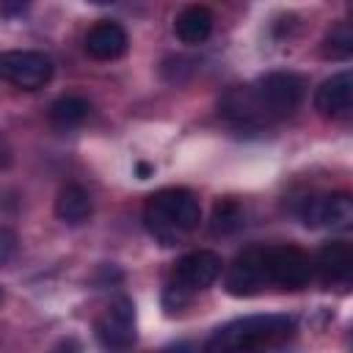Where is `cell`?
Masks as SVG:
<instances>
[{
    "instance_id": "cell-1",
    "label": "cell",
    "mask_w": 353,
    "mask_h": 353,
    "mask_svg": "<svg viewBox=\"0 0 353 353\" xmlns=\"http://www.w3.org/2000/svg\"><path fill=\"white\" fill-rule=\"evenodd\" d=\"M303 99V80L292 72H270L254 85L232 88L223 97V113L237 124H270L295 113Z\"/></svg>"
},
{
    "instance_id": "cell-2",
    "label": "cell",
    "mask_w": 353,
    "mask_h": 353,
    "mask_svg": "<svg viewBox=\"0 0 353 353\" xmlns=\"http://www.w3.org/2000/svg\"><path fill=\"white\" fill-rule=\"evenodd\" d=\"M292 334L295 320L287 314H248L212 331L201 353H265L284 345Z\"/></svg>"
},
{
    "instance_id": "cell-3",
    "label": "cell",
    "mask_w": 353,
    "mask_h": 353,
    "mask_svg": "<svg viewBox=\"0 0 353 353\" xmlns=\"http://www.w3.org/2000/svg\"><path fill=\"white\" fill-rule=\"evenodd\" d=\"M201 221V204L188 188H163L143 207V226L163 245L182 243Z\"/></svg>"
},
{
    "instance_id": "cell-4",
    "label": "cell",
    "mask_w": 353,
    "mask_h": 353,
    "mask_svg": "<svg viewBox=\"0 0 353 353\" xmlns=\"http://www.w3.org/2000/svg\"><path fill=\"white\" fill-rule=\"evenodd\" d=\"M94 334L105 350L124 353L135 345L138 331H135V303L127 295H119L110 301V306L102 309V314L94 323Z\"/></svg>"
},
{
    "instance_id": "cell-5",
    "label": "cell",
    "mask_w": 353,
    "mask_h": 353,
    "mask_svg": "<svg viewBox=\"0 0 353 353\" xmlns=\"http://www.w3.org/2000/svg\"><path fill=\"white\" fill-rule=\"evenodd\" d=\"M52 77V61L50 55L39 52V50H8L0 52V80L22 88V91H33V88H44Z\"/></svg>"
},
{
    "instance_id": "cell-6",
    "label": "cell",
    "mask_w": 353,
    "mask_h": 353,
    "mask_svg": "<svg viewBox=\"0 0 353 353\" xmlns=\"http://www.w3.org/2000/svg\"><path fill=\"white\" fill-rule=\"evenodd\" d=\"M312 259L298 245H270L265 248V276L268 284L298 290L312 279Z\"/></svg>"
},
{
    "instance_id": "cell-7",
    "label": "cell",
    "mask_w": 353,
    "mask_h": 353,
    "mask_svg": "<svg viewBox=\"0 0 353 353\" xmlns=\"http://www.w3.org/2000/svg\"><path fill=\"white\" fill-rule=\"evenodd\" d=\"M221 270H223V259L215 251L199 248V251H190V254H185V256L176 259L171 287L182 290L185 295H193L199 290L212 287L218 281Z\"/></svg>"
},
{
    "instance_id": "cell-8",
    "label": "cell",
    "mask_w": 353,
    "mask_h": 353,
    "mask_svg": "<svg viewBox=\"0 0 353 353\" xmlns=\"http://www.w3.org/2000/svg\"><path fill=\"white\" fill-rule=\"evenodd\" d=\"M298 218L309 229H347L353 221V201L347 193H323L303 199Z\"/></svg>"
},
{
    "instance_id": "cell-9",
    "label": "cell",
    "mask_w": 353,
    "mask_h": 353,
    "mask_svg": "<svg viewBox=\"0 0 353 353\" xmlns=\"http://www.w3.org/2000/svg\"><path fill=\"white\" fill-rule=\"evenodd\" d=\"M265 284V248H245L243 254H237L226 270V292L234 298H248L256 295Z\"/></svg>"
},
{
    "instance_id": "cell-10",
    "label": "cell",
    "mask_w": 353,
    "mask_h": 353,
    "mask_svg": "<svg viewBox=\"0 0 353 353\" xmlns=\"http://www.w3.org/2000/svg\"><path fill=\"white\" fill-rule=\"evenodd\" d=\"M314 110L323 119H347L353 110V77L350 72L331 74L314 91Z\"/></svg>"
},
{
    "instance_id": "cell-11",
    "label": "cell",
    "mask_w": 353,
    "mask_h": 353,
    "mask_svg": "<svg viewBox=\"0 0 353 353\" xmlns=\"http://www.w3.org/2000/svg\"><path fill=\"white\" fill-rule=\"evenodd\" d=\"M127 30L119 25V22H110V19H102L97 22L88 36H85V52L97 61H116L127 52Z\"/></svg>"
},
{
    "instance_id": "cell-12",
    "label": "cell",
    "mask_w": 353,
    "mask_h": 353,
    "mask_svg": "<svg viewBox=\"0 0 353 353\" xmlns=\"http://www.w3.org/2000/svg\"><path fill=\"white\" fill-rule=\"evenodd\" d=\"M215 17L207 6H185L174 19V33L182 44H201L210 39Z\"/></svg>"
},
{
    "instance_id": "cell-13",
    "label": "cell",
    "mask_w": 353,
    "mask_h": 353,
    "mask_svg": "<svg viewBox=\"0 0 353 353\" xmlns=\"http://www.w3.org/2000/svg\"><path fill=\"white\" fill-rule=\"evenodd\" d=\"M314 265L325 281H347L353 270V248L342 240H331L317 251Z\"/></svg>"
},
{
    "instance_id": "cell-14",
    "label": "cell",
    "mask_w": 353,
    "mask_h": 353,
    "mask_svg": "<svg viewBox=\"0 0 353 353\" xmlns=\"http://www.w3.org/2000/svg\"><path fill=\"white\" fill-rule=\"evenodd\" d=\"M94 212V204H91V196L85 188L80 185H63L55 196V215L69 223V226H80L91 218Z\"/></svg>"
},
{
    "instance_id": "cell-15",
    "label": "cell",
    "mask_w": 353,
    "mask_h": 353,
    "mask_svg": "<svg viewBox=\"0 0 353 353\" xmlns=\"http://www.w3.org/2000/svg\"><path fill=\"white\" fill-rule=\"evenodd\" d=\"M88 113H91L88 99H83L77 94H63L50 105V119L58 127H77L88 119Z\"/></svg>"
},
{
    "instance_id": "cell-16",
    "label": "cell",
    "mask_w": 353,
    "mask_h": 353,
    "mask_svg": "<svg viewBox=\"0 0 353 353\" xmlns=\"http://www.w3.org/2000/svg\"><path fill=\"white\" fill-rule=\"evenodd\" d=\"M243 226V207L237 199H221L212 207L210 218V232L212 234H232Z\"/></svg>"
},
{
    "instance_id": "cell-17",
    "label": "cell",
    "mask_w": 353,
    "mask_h": 353,
    "mask_svg": "<svg viewBox=\"0 0 353 353\" xmlns=\"http://www.w3.org/2000/svg\"><path fill=\"white\" fill-rule=\"evenodd\" d=\"M323 55L325 58H336V61H347L353 55V33L347 22H336L325 39H323Z\"/></svg>"
},
{
    "instance_id": "cell-18",
    "label": "cell",
    "mask_w": 353,
    "mask_h": 353,
    "mask_svg": "<svg viewBox=\"0 0 353 353\" xmlns=\"http://www.w3.org/2000/svg\"><path fill=\"white\" fill-rule=\"evenodd\" d=\"M17 254V234L11 229H0V265H6Z\"/></svg>"
},
{
    "instance_id": "cell-19",
    "label": "cell",
    "mask_w": 353,
    "mask_h": 353,
    "mask_svg": "<svg viewBox=\"0 0 353 353\" xmlns=\"http://www.w3.org/2000/svg\"><path fill=\"white\" fill-rule=\"evenodd\" d=\"M50 353H80V345H77L74 339H63V342H58Z\"/></svg>"
},
{
    "instance_id": "cell-20",
    "label": "cell",
    "mask_w": 353,
    "mask_h": 353,
    "mask_svg": "<svg viewBox=\"0 0 353 353\" xmlns=\"http://www.w3.org/2000/svg\"><path fill=\"white\" fill-rule=\"evenodd\" d=\"M163 353H190V347H188L185 342H179V345H171V347H165Z\"/></svg>"
},
{
    "instance_id": "cell-21",
    "label": "cell",
    "mask_w": 353,
    "mask_h": 353,
    "mask_svg": "<svg viewBox=\"0 0 353 353\" xmlns=\"http://www.w3.org/2000/svg\"><path fill=\"white\" fill-rule=\"evenodd\" d=\"M149 171H152V168H149V165H146V163H138V174H141V176H146V174H149Z\"/></svg>"
},
{
    "instance_id": "cell-22",
    "label": "cell",
    "mask_w": 353,
    "mask_h": 353,
    "mask_svg": "<svg viewBox=\"0 0 353 353\" xmlns=\"http://www.w3.org/2000/svg\"><path fill=\"white\" fill-rule=\"evenodd\" d=\"M0 303H3V290H0Z\"/></svg>"
}]
</instances>
